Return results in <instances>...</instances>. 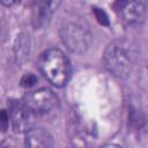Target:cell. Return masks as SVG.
<instances>
[{
  "label": "cell",
  "instance_id": "obj_12",
  "mask_svg": "<svg viewBox=\"0 0 148 148\" xmlns=\"http://www.w3.org/2000/svg\"><path fill=\"white\" fill-rule=\"evenodd\" d=\"M1 125H2V131L3 132L7 130V127L9 125V116L5 110L1 111Z\"/></svg>",
  "mask_w": 148,
  "mask_h": 148
},
{
  "label": "cell",
  "instance_id": "obj_13",
  "mask_svg": "<svg viewBox=\"0 0 148 148\" xmlns=\"http://www.w3.org/2000/svg\"><path fill=\"white\" fill-rule=\"evenodd\" d=\"M98 148H121V147L118 146V145H114V143H105V145H103Z\"/></svg>",
  "mask_w": 148,
  "mask_h": 148
},
{
  "label": "cell",
  "instance_id": "obj_11",
  "mask_svg": "<svg viewBox=\"0 0 148 148\" xmlns=\"http://www.w3.org/2000/svg\"><path fill=\"white\" fill-rule=\"evenodd\" d=\"M35 83H37V77L31 73L25 74L21 80L22 87H25V88H30V87L35 86Z\"/></svg>",
  "mask_w": 148,
  "mask_h": 148
},
{
  "label": "cell",
  "instance_id": "obj_14",
  "mask_svg": "<svg viewBox=\"0 0 148 148\" xmlns=\"http://www.w3.org/2000/svg\"><path fill=\"white\" fill-rule=\"evenodd\" d=\"M2 148H7V147H2Z\"/></svg>",
  "mask_w": 148,
  "mask_h": 148
},
{
  "label": "cell",
  "instance_id": "obj_7",
  "mask_svg": "<svg viewBox=\"0 0 148 148\" xmlns=\"http://www.w3.org/2000/svg\"><path fill=\"white\" fill-rule=\"evenodd\" d=\"M58 2L52 1H36L32 3L31 8V22L36 29L45 28L53 14L54 7H57Z\"/></svg>",
  "mask_w": 148,
  "mask_h": 148
},
{
  "label": "cell",
  "instance_id": "obj_9",
  "mask_svg": "<svg viewBox=\"0 0 148 148\" xmlns=\"http://www.w3.org/2000/svg\"><path fill=\"white\" fill-rule=\"evenodd\" d=\"M15 49L17 61L22 62L23 59L25 60L27 57H29V38H27V36H20L17 38V45L15 46Z\"/></svg>",
  "mask_w": 148,
  "mask_h": 148
},
{
  "label": "cell",
  "instance_id": "obj_6",
  "mask_svg": "<svg viewBox=\"0 0 148 148\" xmlns=\"http://www.w3.org/2000/svg\"><path fill=\"white\" fill-rule=\"evenodd\" d=\"M117 10L123 20L128 24H139L145 20L147 7L142 1H121L117 2Z\"/></svg>",
  "mask_w": 148,
  "mask_h": 148
},
{
  "label": "cell",
  "instance_id": "obj_1",
  "mask_svg": "<svg viewBox=\"0 0 148 148\" xmlns=\"http://www.w3.org/2000/svg\"><path fill=\"white\" fill-rule=\"evenodd\" d=\"M103 59L110 73L118 77H125L135 65L136 51L128 40L117 39L108 45Z\"/></svg>",
  "mask_w": 148,
  "mask_h": 148
},
{
  "label": "cell",
  "instance_id": "obj_5",
  "mask_svg": "<svg viewBox=\"0 0 148 148\" xmlns=\"http://www.w3.org/2000/svg\"><path fill=\"white\" fill-rule=\"evenodd\" d=\"M8 116L13 130L16 133H27L34 128V113L22 101L13 99L8 105Z\"/></svg>",
  "mask_w": 148,
  "mask_h": 148
},
{
  "label": "cell",
  "instance_id": "obj_10",
  "mask_svg": "<svg viewBox=\"0 0 148 148\" xmlns=\"http://www.w3.org/2000/svg\"><path fill=\"white\" fill-rule=\"evenodd\" d=\"M139 83L142 89L148 90V61L143 64L139 73Z\"/></svg>",
  "mask_w": 148,
  "mask_h": 148
},
{
  "label": "cell",
  "instance_id": "obj_4",
  "mask_svg": "<svg viewBox=\"0 0 148 148\" xmlns=\"http://www.w3.org/2000/svg\"><path fill=\"white\" fill-rule=\"evenodd\" d=\"M23 102L35 117H52L59 109V99L57 95L47 88H40L28 92L24 96Z\"/></svg>",
  "mask_w": 148,
  "mask_h": 148
},
{
  "label": "cell",
  "instance_id": "obj_3",
  "mask_svg": "<svg viewBox=\"0 0 148 148\" xmlns=\"http://www.w3.org/2000/svg\"><path fill=\"white\" fill-rule=\"evenodd\" d=\"M60 38L67 50L76 54H81L89 47L91 35L88 27L82 22L66 21L60 28Z\"/></svg>",
  "mask_w": 148,
  "mask_h": 148
},
{
  "label": "cell",
  "instance_id": "obj_8",
  "mask_svg": "<svg viewBox=\"0 0 148 148\" xmlns=\"http://www.w3.org/2000/svg\"><path fill=\"white\" fill-rule=\"evenodd\" d=\"M53 138L44 128L34 127L25 133L24 148H53Z\"/></svg>",
  "mask_w": 148,
  "mask_h": 148
},
{
  "label": "cell",
  "instance_id": "obj_2",
  "mask_svg": "<svg viewBox=\"0 0 148 148\" xmlns=\"http://www.w3.org/2000/svg\"><path fill=\"white\" fill-rule=\"evenodd\" d=\"M38 66L42 74L52 86L62 87L67 83L71 75V65L61 50L49 49L44 51L39 57Z\"/></svg>",
  "mask_w": 148,
  "mask_h": 148
}]
</instances>
